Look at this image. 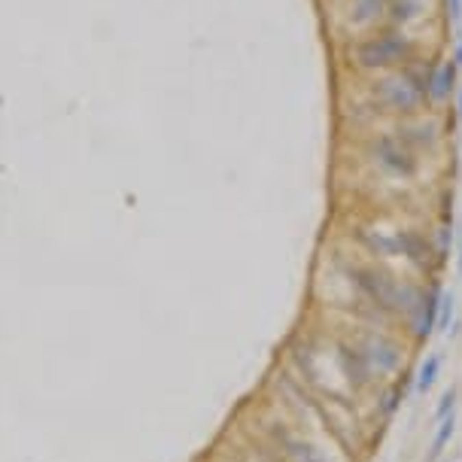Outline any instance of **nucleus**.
<instances>
[{"mask_svg": "<svg viewBox=\"0 0 462 462\" xmlns=\"http://www.w3.org/2000/svg\"><path fill=\"white\" fill-rule=\"evenodd\" d=\"M457 88H459V67L453 64V58H435L429 80H426V104L432 110L444 107Z\"/></svg>", "mask_w": 462, "mask_h": 462, "instance_id": "0eeeda50", "label": "nucleus"}, {"mask_svg": "<svg viewBox=\"0 0 462 462\" xmlns=\"http://www.w3.org/2000/svg\"><path fill=\"white\" fill-rule=\"evenodd\" d=\"M450 58H453V64L462 70V37H457V46H453V55H450Z\"/></svg>", "mask_w": 462, "mask_h": 462, "instance_id": "f3484780", "label": "nucleus"}, {"mask_svg": "<svg viewBox=\"0 0 462 462\" xmlns=\"http://www.w3.org/2000/svg\"><path fill=\"white\" fill-rule=\"evenodd\" d=\"M423 52V46L417 43L411 34L398 31L393 25L374 27L368 34H359L347 43V64L362 76H380L402 70L404 64L417 61Z\"/></svg>", "mask_w": 462, "mask_h": 462, "instance_id": "f03ea898", "label": "nucleus"}, {"mask_svg": "<svg viewBox=\"0 0 462 462\" xmlns=\"http://www.w3.org/2000/svg\"><path fill=\"white\" fill-rule=\"evenodd\" d=\"M335 356H338V365L353 389H368L374 383V368H371L359 341H338V353Z\"/></svg>", "mask_w": 462, "mask_h": 462, "instance_id": "423d86ee", "label": "nucleus"}, {"mask_svg": "<svg viewBox=\"0 0 462 462\" xmlns=\"http://www.w3.org/2000/svg\"><path fill=\"white\" fill-rule=\"evenodd\" d=\"M438 55H420L417 61L404 64L402 70L393 73H380L371 76V82L365 86V97L368 107L374 116H389V119H417L429 110L426 104V80H429V70L435 64Z\"/></svg>", "mask_w": 462, "mask_h": 462, "instance_id": "f257e3e1", "label": "nucleus"}, {"mask_svg": "<svg viewBox=\"0 0 462 462\" xmlns=\"http://www.w3.org/2000/svg\"><path fill=\"white\" fill-rule=\"evenodd\" d=\"M268 432H271V438H274V444L280 447V457L286 462H328L323 457V450H317L311 441L298 438L295 432H289L286 426H271Z\"/></svg>", "mask_w": 462, "mask_h": 462, "instance_id": "1a4fd4ad", "label": "nucleus"}, {"mask_svg": "<svg viewBox=\"0 0 462 462\" xmlns=\"http://www.w3.org/2000/svg\"><path fill=\"white\" fill-rule=\"evenodd\" d=\"M459 274H462V256H459Z\"/></svg>", "mask_w": 462, "mask_h": 462, "instance_id": "6ab92c4d", "label": "nucleus"}, {"mask_svg": "<svg viewBox=\"0 0 462 462\" xmlns=\"http://www.w3.org/2000/svg\"><path fill=\"white\" fill-rule=\"evenodd\" d=\"M389 3L393 0H347L344 25L353 31V37L374 31V27H383L389 16Z\"/></svg>", "mask_w": 462, "mask_h": 462, "instance_id": "39448f33", "label": "nucleus"}, {"mask_svg": "<svg viewBox=\"0 0 462 462\" xmlns=\"http://www.w3.org/2000/svg\"><path fill=\"white\" fill-rule=\"evenodd\" d=\"M444 12L450 25H462V0H444Z\"/></svg>", "mask_w": 462, "mask_h": 462, "instance_id": "dca6fc26", "label": "nucleus"}, {"mask_svg": "<svg viewBox=\"0 0 462 462\" xmlns=\"http://www.w3.org/2000/svg\"><path fill=\"white\" fill-rule=\"evenodd\" d=\"M457 92H459V119H462V86L457 88Z\"/></svg>", "mask_w": 462, "mask_h": 462, "instance_id": "a211bd4d", "label": "nucleus"}, {"mask_svg": "<svg viewBox=\"0 0 462 462\" xmlns=\"http://www.w3.org/2000/svg\"><path fill=\"white\" fill-rule=\"evenodd\" d=\"M457 408V389H447L444 396H441V404H438V411H435V420H444L447 414H450V411Z\"/></svg>", "mask_w": 462, "mask_h": 462, "instance_id": "2eb2a0df", "label": "nucleus"}, {"mask_svg": "<svg viewBox=\"0 0 462 462\" xmlns=\"http://www.w3.org/2000/svg\"><path fill=\"white\" fill-rule=\"evenodd\" d=\"M438 374H441V356L438 353L426 356V362L420 365V374H417V393H429L435 387Z\"/></svg>", "mask_w": 462, "mask_h": 462, "instance_id": "ddd939ff", "label": "nucleus"}, {"mask_svg": "<svg viewBox=\"0 0 462 462\" xmlns=\"http://www.w3.org/2000/svg\"><path fill=\"white\" fill-rule=\"evenodd\" d=\"M453 317H457V298H453V292H441V298H438V326H435V332L450 335Z\"/></svg>", "mask_w": 462, "mask_h": 462, "instance_id": "4468645a", "label": "nucleus"}, {"mask_svg": "<svg viewBox=\"0 0 462 462\" xmlns=\"http://www.w3.org/2000/svg\"><path fill=\"white\" fill-rule=\"evenodd\" d=\"M438 298H441V292H435V289L420 295L417 311L411 313V317H417V323H414L417 341H429L432 335H435V326H438Z\"/></svg>", "mask_w": 462, "mask_h": 462, "instance_id": "9d476101", "label": "nucleus"}, {"mask_svg": "<svg viewBox=\"0 0 462 462\" xmlns=\"http://www.w3.org/2000/svg\"><path fill=\"white\" fill-rule=\"evenodd\" d=\"M426 16V0H393L389 3V16L387 25L398 27V31H408L414 22Z\"/></svg>", "mask_w": 462, "mask_h": 462, "instance_id": "9b49d317", "label": "nucleus"}, {"mask_svg": "<svg viewBox=\"0 0 462 462\" xmlns=\"http://www.w3.org/2000/svg\"><path fill=\"white\" fill-rule=\"evenodd\" d=\"M365 156L380 167L383 173L398 180H414L423 171V152H417L398 131H377L368 137Z\"/></svg>", "mask_w": 462, "mask_h": 462, "instance_id": "20e7f679", "label": "nucleus"}, {"mask_svg": "<svg viewBox=\"0 0 462 462\" xmlns=\"http://www.w3.org/2000/svg\"><path fill=\"white\" fill-rule=\"evenodd\" d=\"M359 347L365 350L374 374H393V371L402 365V347L383 332H368L365 338L359 341Z\"/></svg>", "mask_w": 462, "mask_h": 462, "instance_id": "6e6552de", "label": "nucleus"}, {"mask_svg": "<svg viewBox=\"0 0 462 462\" xmlns=\"http://www.w3.org/2000/svg\"><path fill=\"white\" fill-rule=\"evenodd\" d=\"M453 432H457V414H447L444 420H438V432H435V438H432V447H429V459L432 462H438L441 457H444V447L450 444V438H453Z\"/></svg>", "mask_w": 462, "mask_h": 462, "instance_id": "f8f14e48", "label": "nucleus"}, {"mask_svg": "<svg viewBox=\"0 0 462 462\" xmlns=\"http://www.w3.org/2000/svg\"><path fill=\"white\" fill-rule=\"evenodd\" d=\"M344 274L350 277L353 289L368 301V307L380 317H398V313H414L423 292L408 283H398L387 271L362 262H344Z\"/></svg>", "mask_w": 462, "mask_h": 462, "instance_id": "7ed1b4c3", "label": "nucleus"}]
</instances>
